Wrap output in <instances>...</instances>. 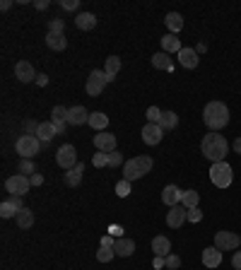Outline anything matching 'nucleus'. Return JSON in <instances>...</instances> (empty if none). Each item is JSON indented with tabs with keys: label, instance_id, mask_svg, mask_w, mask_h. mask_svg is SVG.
Segmentation results:
<instances>
[{
	"label": "nucleus",
	"instance_id": "obj_6",
	"mask_svg": "<svg viewBox=\"0 0 241 270\" xmlns=\"http://www.w3.org/2000/svg\"><path fill=\"white\" fill-rule=\"evenodd\" d=\"M106 82H111V80L106 77V73H104V70H92V73H89V77H87V85H85V89H87L89 97H99V94L104 92Z\"/></svg>",
	"mask_w": 241,
	"mask_h": 270
},
{
	"label": "nucleus",
	"instance_id": "obj_31",
	"mask_svg": "<svg viewBox=\"0 0 241 270\" xmlns=\"http://www.w3.org/2000/svg\"><path fill=\"white\" fill-rule=\"evenodd\" d=\"M17 212H20V207L12 203L10 198L8 200H3V205H0V217L3 220H10V217H17Z\"/></svg>",
	"mask_w": 241,
	"mask_h": 270
},
{
	"label": "nucleus",
	"instance_id": "obj_42",
	"mask_svg": "<svg viewBox=\"0 0 241 270\" xmlns=\"http://www.w3.org/2000/svg\"><path fill=\"white\" fill-rule=\"evenodd\" d=\"M200 220H203L200 207H191V210H188V222H200Z\"/></svg>",
	"mask_w": 241,
	"mask_h": 270
},
{
	"label": "nucleus",
	"instance_id": "obj_44",
	"mask_svg": "<svg viewBox=\"0 0 241 270\" xmlns=\"http://www.w3.org/2000/svg\"><path fill=\"white\" fill-rule=\"evenodd\" d=\"M24 130H27V135H32V130H34V135H36L39 123H36V121H24Z\"/></svg>",
	"mask_w": 241,
	"mask_h": 270
},
{
	"label": "nucleus",
	"instance_id": "obj_23",
	"mask_svg": "<svg viewBox=\"0 0 241 270\" xmlns=\"http://www.w3.org/2000/svg\"><path fill=\"white\" fill-rule=\"evenodd\" d=\"M46 46L51 48V51H66L68 48V39L66 34H46Z\"/></svg>",
	"mask_w": 241,
	"mask_h": 270
},
{
	"label": "nucleus",
	"instance_id": "obj_33",
	"mask_svg": "<svg viewBox=\"0 0 241 270\" xmlns=\"http://www.w3.org/2000/svg\"><path fill=\"white\" fill-rule=\"evenodd\" d=\"M113 191H116V195H118V198H128V195L133 193L131 181H126V179H120L118 184H116V188H113Z\"/></svg>",
	"mask_w": 241,
	"mask_h": 270
},
{
	"label": "nucleus",
	"instance_id": "obj_35",
	"mask_svg": "<svg viewBox=\"0 0 241 270\" xmlns=\"http://www.w3.org/2000/svg\"><path fill=\"white\" fill-rule=\"evenodd\" d=\"M66 119H68V109L61 106V104L53 106V111H51V121H53V123H61V121H66Z\"/></svg>",
	"mask_w": 241,
	"mask_h": 270
},
{
	"label": "nucleus",
	"instance_id": "obj_48",
	"mask_svg": "<svg viewBox=\"0 0 241 270\" xmlns=\"http://www.w3.org/2000/svg\"><path fill=\"white\" fill-rule=\"evenodd\" d=\"M231 265H234L236 270H241V251H236V253H234V258H231Z\"/></svg>",
	"mask_w": 241,
	"mask_h": 270
},
{
	"label": "nucleus",
	"instance_id": "obj_27",
	"mask_svg": "<svg viewBox=\"0 0 241 270\" xmlns=\"http://www.w3.org/2000/svg\"><path fill=\"white\" fill-rule=\"evenodd\" d=\"M82 174H85V164L80 162L77 167H73V169H70V172L66 174V184L70 186V188L80 186V181H82Z\"/></svg>",
	"mask_w": 241,
	"mask_h": 270
},
{
	"label": "nucleus",
	"instance_id": "obj_15",
	"mask_svg": "<svg viewBox=\"0 0 241 270\" xmlns=\"http://www.w3.org/2000/svg\"><path fill=\"white\" fill-rule=\"evenodd\" d=\"M178 63L184 65L186 70H193V68H198V63H200V56H198L196 48H181L178 51Z\"/></svg>",
	"mask_w": 241,
	"mask_h": 270
},
{
	"label": "nucleus",
	"instance_id": "obj_1",
	"mask_svg": "<svg viewBox=\"0 0 241 270\" xmlns=\"http://www.w3.org/2000/svg\"><path fill=\"white\" fill-rule=\"evenodd\" d=\"M200 152L205 154V159H210L212 164L224 162L227 159V152H229V142L224 135L219 133H208L203 142H200Z\"/></svg>",
	"mask_w": 241,
	"mask_h": 270
},
{
	"label": "nucleus",
	"instance_id": "obj_3",
	"mask_svg": "<svg viewBox=\"0 0 241 270\" xmlns=\"http://www.w3.org/2000/svg\"><path fill=\"white\" fill-rule=\"evenodd\" d=\"M152 157H147V154H140V157H133V159H128V162L123 164V179L126 181H138V179H143L145 174L152 172Z\"/></svg>",
	"mask_w": 241,
	"mask_h": 270
},
{
	"label": "nucleus",
	"instance_id": "obj_54",
	"mask_svg": "<svg viewBox=\"0 0 241 270\" xmlns=\"http://www.w3.org/2000/svg\"><path fill=\"white\" fill-rule=\"evenodd\" d=\"M231 147H234V152H236V154H241V138H236V140L231 142Z\"/></svg>",
	"mask_w": 241,
	"mask_h": 270
},
{
	"label": "nucleus",
	"instance_id": "obj_21",
	"mask_svg": "<svg viewBox=\"0 0 241 270\" xmlns=\"http://www.w3.org/2000/svg\"><path fill=\"white\" fill-rule=\"evenodd\" d=\"M55 135H58V130H55V123H53V121H44V123H39V130H36V138H39L41 142L53 140Z\"/></svg>",
	"mask_w": 241,
	"mask_h": 270
},
{
	"label": "nucleus",
	"instance_id": "obj_2",
	"mask_svg": "<svg viewBox=\"0 0 241 270\" xmlns=\"http://www.w3.org/2000/svg\"><path fill=\"white\" fill-rule=\"evenodd\" d=\"M203 121L212 133H217L219 128H224L229 123V109L224 101H208L203 109Z\"/></svg>",
	"mask_w": 241,
	"mask_h": 270
},
{
	"label": "nucleus",
	"instance_id": "obj_16",
	"mask_svg": "<svg viewBox=\"0 0 241 270\" xmlns=\"http://www.w3.org/2000/svg\"><path fill=\"white\" fill-rule=\"evenodd\" d=\"M181 195H184V191H181L178 186L169 184V186H164V191H162V203L169 207H174L181 203Z\"/></svg>",
	"mask_w": 241,
	"mask_h": 270
},
{
	"label": "nucleus",
	"instance_id": "obj_38",
	"mask_svg": "<svg viewBox=\"0 0 241 270\" xmlns=\"http://www.w3.org/2000/svg\"><path fill=\"white\" fill-rule=\"evenodd\" d=\"M113 256H116V251H113V249H104V246H101V249L97 251V260H99V263H109Z\"/></svg>",
	"mask_w": 241,
	"mask_h": 270
},
{
	"label": "nucleus",
	"instance_id": "obj_4",
	"mask_svg": "<svg viewBox=\"0 0 241 270\" xmlns=\"http://www.w3.org/2000/svg\"><path fill=\"white\" fill-rule=\"evenodd\" d=\"M210 181L217 186V188H229L231 181H234V169L231 164L224 159V162H217L210 167Z\"/></svg>",
	"mask_w": 241,
	"mask_h": 270
},
{
	"label": "nucleus",
	"instance_id": "obj_9",
	"mask_svg": "<svg viewBox=\"0 0 241 270\" xmlns=\"http://www.w3.org/2000/svg\"><path fill=\"white\" fill-rule=\"evenodd\" d=\"M239 244H241V237L239 234H234V232H217L215 234V246H217L219 251H234V249H239Z\"/></svg>",
	"mask_w": 241,
	"mask_h": 270
},
{
	"label": "nucleus",
	"instance_id": "obj_52",
	"mask_svg": "<svg viewBox=\"0 0 241 270\" xmlns=\"http://www.w3.org/2000/svg\"><path fill=\"white\" fill-rule=\"evenodd\" d=\"M66 128H68V121H61V123H55V130H58V135H61V133H66Z\"/></svg>",
	"mask_w": 241,
	"mask_h": 270
},
{
	"label": "nucleus",
	"instance_id": "obj_25",
	"mask_svg": "<svg viewBox=\"0 0 241 270\" xmlns=\"http://www.w3.org/2000/svg\"><path fill=\"white\" fill-rule=\"evenodd\" d=\"M89 126L101 133V130H106V126H109V116H106L104 111H92V114H89Z\"/></svg>",
	"mask_w": 241,
	"mask_h": 270
},
{
	"label": "nucleus",
	"instance_id": "obj_5",
	"mask_svg": "<svg viewBox=\"0 0 241 270\" xmlns=\"http://www.w3.org/2000/svg\"><path fill=\"white\" fill-rule=\"evenodd\" d=\"M15 150H17V154L22 157V159H34L36 154H39V150H41V140L36 138V135H20L17 140H15Z\"/></svg>",
	"mask_w": 241,
	"mask_h": 270
},
{
	"label": "nucleus",
	"instance_id": "obj_11",
	"mask_svg": "<svg viewBox=\"0 0 241 270\" xmlns=\"http://www.w3.org/2000/svg\"><path fill=\"white\" fill-rule=\"evenodd\" d=\"M68 126H85L89 123V111L82 104H75V106L68 109Z\"/></svg>",
	"mask_w": 241,
	"mask_h": 270
},
{
	"label": "nucleus",
	"instance_id": "obj_40",
	"mask_svg": "<svg viewBox=\"0 0 241 270\" xmlns=\"http://www.w3.org/2000/svg\"><path fill=\"white\" fill-rule=\"evenodd\" d=\"M109 164H111V167H120V164H126V162H123V154H120L118 150L109 152Z\"/></svg>",
	"mask_w": 241,
	"mask_h": 270
},
{
	"label": "nucleus",
	"instance_id": "obj_12",
	"mask_svg": "<svg viewBox=\"0 0 241 270\" xmlns=\"http://www.w3.org/2000/svg\"><path fill=\"white\" fill-rule=\"evenodd\" d=\"M188 220V207H184L181 203L174 207H169V215H166V225L171 229H178L184 222Z\"/></svg>",
	"mask_w": 241,
	"mask_h": 270
},
{
	"label": "nucleus",
	"instance_id": "obj_22",
	"mask_svg": "<svg viewBox=\"0 0 241 270\" xmlns=\"http://www.w3.org/2000/svg\"><path fill=\"white\" fill-rule=\"evenodd\" d=\"M75 24H77V29H82V32H92L97 27V17L92 12H80L75 17Z\"/></svg>",
	"mask_w": 241,
	"mask_h": 270
},
{
	"label": "nucleus",
	"instance_id": "obj_43",
	"mask_svg": "<svg viewBox=\"0 0 241 270\" xmlns=\"http://www.w3.org/2000/svg\"><path fill=\"white\" fill-rule=\"evenodd\" d=\"M61 8H63V10H77V8H80V0H63V3H61Z\"/></svg>",
	"mask_w": 241,
	"mask_h": 270
},
{
	"label": "nucleus",
	"instance_id": "obj_13",
	"mask_svg": "<svg viewBox=\"0 0 241 270\" xmlns=\"http://www.w3.org/2000/svg\"><path fill=\"white\" fill-rule=\"evenodd\" d=\"M15 77L20 80V82H36V73H34V65L29 61H20V63H15Z\"/></svg>",
	"mask_w": 241,
	"mask_h": 270
},
{
	"label": "nucleus",
	"instance_id": "obj_17",
	"mask_svg": "<svg viewBox=\"0 0 241 270\" xmlns=\"http://www.w3.org/2000/svg\"><path fill=\"white\" fill-rule=\"evenodd\" d=\"M113 251H116V256H123V258H128L135 253V241L128 237H120L116 239V244H113Z\"/></svg>",
	"mask_w": 241,
	"mask_h": 270
},
{
	"label": "nucleus",
	"instance_id": "obj_24",
	"mask_svg": "<svg viewBox=\"0 0 241 270\" xmlns=\"http://www.w3.org/2000/svg\"><path fill=\"white\" fill-rule=\"evenodd\" d=\"M152 68H157V70H166V73H171L174 70V61L169 58V53H164V51H159V53L152 56Z\"/></svg>",
	"mask_w": 241,
	"mask_h": 270
},
{
	"label": "nucleus",
	"instance_id": "obj_32",
	"mask_svg": "<svg viewBox=\"0 0 241 270\" xmlns=\"http://www.w3.org/2000/svg\"><path fill=\"white\" fill-rule=\"evenodd\" d=\"M198 203H200L198 191H184V195H181V205L191 210V207H198Z\"/></svg>",
	"mask_w": 241,
	"mask_h": 270
},
{
	"label": "nucleus",
	"instance_id": "obj_51",
	"mask_svg": "<svg viewBox=\"0 0 241 270\" xmlns=\"http://www.w3.org/2000/svg\"><path fill=\"white\" fill-rule=\"evenodd\" d=\"M109 232H111V237H118V239H120V234H123V229H120L118 225H113V227H109Z\"/></svg>",
	"mask_w": 241,
	"mask_h": 270
},
{
	"label": "nucleus",
	"instance_id": "obj_39",
	"mask_svg": "<svg viewBox=\"0 0 241 270\" xmlns=\"http://www.w3.org/2000/svg\"><path fill=\"white\" fill-rule=\"evenodd\" d=\"M159 119H162V109H157V106L147 109V123H159Z\"/></svg>",
	"mask_w": 241,
	"mask_h": 270
},
{
	"label": "nucleus",
	"instance_id": "obj_8",
	"mask_svg": "<svg viewBox=\"0 0 241 270\" xmlns=\"http://www.w3.org/2000/svg\"><path fill=\"white\" fill-rule=\"evenodd\" d=\"M55 162H58V167L61 169H66V172H70L73 167H77V150L73 147V145H63V147H58V152H55Z\"/></svg>",
	"mask_w": 241,
	"mask_h": 270
},
{
	"label": "nucleus",
	"instance_id": "obj_30",
	"mask_svg": "<svg viewBox=\"0 0 241 270\" xmlns=\"http://www.w3.org/2000/svg\"><path fill=\"white\" fill-rule=\"evenodd\" d=\"M118 70H120V58L118 56H109L106 63H104V73H106V77L113 80V77L118 75Z\"/></svg>",
	"mask_w": 241,
	"mask_h": 270
},
{
	"label": "nucleus",
	"instance_id": "obj_7",
	"mask_svg": "<svg viewBox=\"0 0 241 270\" xmlns=\"http://www.w3.org/2000/svg\"><path fill=\"white\" fill-rule=\"evenodd\" d=\"M29 188H32V181H29V176H22V174H15L5 181V191L10 195H27Z\"/></svg>",
	"mask_w": 241,
	"mask_h": 270
},
{
	"label": "nucleus",
	"instance_id": "obj_20",
	"mask_svg": "<svg viewBox=\"0 0 241 270\" xmlns=\"http://www.w3.org/2000/svg\"><path fill=\"white\" fill-rule=\"evenodd\" d=\"M152 251L154 256H162V258H166L169 253H171V241H169V237H154L152 239Z\"/></svg>",
	"mask_w": 241,
	"mask_h": 270
},
{
	"label": "nucleus",
	"instance_id": "obj_46",
	"mask_svg": "<svg viewBox=\"0 0 241 270\" xmlns=\"http://www.w3.org/2000/svg\"><path fill=\"white\" fill-rule=\"evenodd\" d=\"M152 268H166V258H162V256H154V260H152Z\"/></svg>",
	"mask_w": 241,
	"mask_h": 270
},
{
	"label": "nucleus",
	"instance_id": "obj_29",
	"mask_svg": "<svg viewBox=\"0 0 241 270\" xmlns=\"http://www.w3.org/2000/svg\"><path fill=\"white\" fill-rule=\"evenodd\" d=\"M15 220H17V227H20V229H29L34 225V212L29 210V207H22V210L17 212V217H15Z\"/></svg>",
	"mask_w": 241,
	"mask_h": 270
},
{
	"label": "nucleus",
	"instance_id": "obj_47",
	"mask_svg": "<svg viewBox=\"0 0 241 270\" xmlns=\"http://www.w3.org/2000/svg\"><path fill=\"white\" fill-rule=\"evenodd\" d=\"M29 181H32V186H41L44 184V176H41V174H32V176H29Z\"/></svg>",
	"mask_w": 241,
	"mask_h": 270
},
{
	"label": "nucleus",
	"instance_id": "obj_37",
	"mask_svg": "<svg viewBox=\"0 0 241 270\" xmlns=\"http://www.w3.org/2000/svg\"><path fill=\"white\" fill-rule=\"evenodd\" d=\"M48 32H51V34H63V32H66V24H63V20H58V17L48 20Z\"/></svg>",
	"mask_w": 241,
	"mask_h": 270
},
{
	"label": "nucleus",
	"instance_id": "obj_19",
	"mask_svg": "<svg viewBox=\"0 0 241 270\" xmlns=\"http://www.w3.org/2000/svg\"><path fill=\"white\" fill-rule=\"evenodd\" d=\"M184 48V43H181V39L176 36V34H166V36H162V51L164 53H176L178 56V51Z\"/></svg>",
	"mask_w": 241,
	"mask_h": 270
},
{
	"label": "nucleus",
	"instance_id": "obj_28",
	"mask_svg": "<svg viewBox=\"0 0 241 270\" xmlns=\"http://www.w3.org/2000/svg\"><path fill=\"white\" fill-rule=\"evenodd\" d=\"M178 126V116H176L174 111H162V119H159V128L164 130H174Z\"/></svg>",
	"mask_w": 241,
	"mask_h": 270
},
{
	"label": "nucleus",
	"instance_id": "obj_36",
	"mask_svg": "<svg viewBox=\"0 0 241 270\" xmlns=\"http://www.w3.org/2000/svg\"><path fill=\"white\" fill-rule=\"evenodd\" d=\"M92 164H94L97 169H104V167L109 164V152H97V154L92 157Z\"/></svg>",
	"mask_w": 241,
	"mask_h": 270
},
{
	"label": "nucleus",
	"instance_id": "obj_49",
	"mask_svg": "<svg viewBox=\"0 0 241 270\" xmlns=\"http://www.w3.org/2000/svg\"><path fill=\"white\" fill-rule=\"evenodd\" d=\"M36 85H39V87H46V85H48V75L39 73V77H36Z\"/></svg>",
	"mask_w": 241,
	"mask_h": 270
},
{
	"label": "nucleus",
	"instance_id": "obj_53",
	"mask_svg": "<svg viewBox=\"0 0 241 270\" xmlns=\"http://www.w3.org/2000/svg\"><path fill=\"white\" fill-rule=\"evenodd\" d=\"M12 8V0H3V3H0V10L3 12H8Z\"/></svg>",
	"mask_w": 241,
	"mask_h": 270
},
{
	"label": "nucleus",
	"instance_id": "obj_26",
	"mask_svg": "<svg viewBox=\"0 0 241 270\" xmlns=\"http://www.w3.org/2000/svg\"><path fill=\"white\" fill-rule=\"evenodd\" d=\"M164 24L171 34H178L181 29H184V17H181L178 12H169V15L164 17Z\"/></svg>",
	"mask_w": 241,
	"mask_h": 270
},
{
	"label": "nucleus",
	"instance_id": "obj_10",
	"mask_svg": "<svg viewBox=\"0 0 241 270\" xmlns=\"http://www.w3.org/2000/svg\"><path fill=\"white\" fill-rule=\"evenodd\" d=\"M92 142H94L97 152H113V150H116V135H113V133H109V130H101V133H97V135L92 138Z\"/></svg>",
	"mask_w": 241,
	"mask_h": 270
},
{
	"label": "nucleus",
	"instance_id": "obj_34",
	"mask_svg": "<svg viewBox=\"0 0 241 270\" xmlns=\"http://www.w3.org/2000/svg\"><path fill=\"white\" fill-rule=\"evenodd\" d=\"M17 172L22 174V176H32V174H36V169H34V162L32 159H20V164H17Z\"/></svg>",
	"mask_w": 241,
	"mask_h": 270
},
{
	"label": "nucleus",
	"instance_id": "obj_14",
	"mask_svg": "<svg viewBox=\"0 0 241 270\" xmlns=\"http://www.w3.org/2000/svg\"><path fill=\"white\" fill-rule=\"evenodd\" d=\"M140 135H143L145 145H159V142H162V138H164V130L159 128V123H147Z\"/></svg>",
	"mask_w": 241,
	"mask_h": 270
},
{
	"label": "nucleus",
	"instance_id": "obj_45",
	"mask_svg": "<svg viewBox=\"0 0 241 270\" xmlns=\"http://www.w3.org/2000/svg\"><path fill=\"white\" fill-rule=\"evenodd\" d=\"M113 244H116V239L111 237V234L101 237V246H104V249H113Z\"/></svg>",
	"mask_w": 241,
	"mask_h": 270
},
{
	"label": "nucleus",
	"instance_id": "obj_18",
	"mask_svg": "<svg viewBox=\"0 0 241 270\" xmlns=\"http://www.w3.org/2000/svg\"><path fill=\"white\" fill-rule=\"evenodd\" d=\"M219 263H222V251L217 246H210V249L203 251V265L205 268H219Z\"/></svg>",
	"mask_w": 241,
	"mask_h": 270
},
{
	"label": "nucleus",
	"instance_id": "obj_41",
	"mask_svg": "<svg viewBox=\"0 0 241 270\" xmlns=\"http://www.w3.org/2000/svg\"><path fill=\"white\" fill-rule=\"evenodd\" d=\"M166 268H169V270L181 268V258H178L176 253H169V256H166Z\"/></svg>",
	"mask_w": 241,
	"mask_h": 270
},
{
	"label": "nucleus",
	"instance_id": "obj_50",
	"mask_svg": "<svg viewBox=\"0 0 241 270\" xmlns=\"http://www.w3.org/2000/svg\"><path fill=\"white\" fill-rule=\"evenodd\" d=\"M34 8H36V10H46V8H48V0H34Z\"/></svg>",
	"mask_w": 241,
	"mask_h": 270
}]
</instances>
